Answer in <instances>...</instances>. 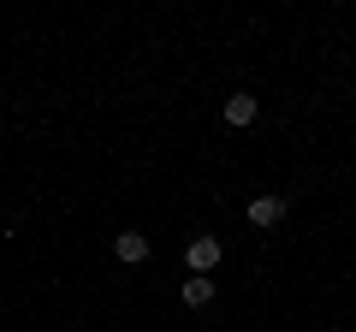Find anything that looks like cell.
Here are the masks:
<instances>
[{"instance_id": "obj_4", "label": "cell", "mask_w": 356, "mask_h": 332, "mask_svg": "<svg viewBox=\"0 0 356 332\" xmlns=\"http://www.w3.org/2000/svg\"><path fill=\"white\" fill-rule=\"evenodd\" d=\"M285 219V196H255L250 202V226H280Z\"/></svg>"}, {"instance_id": "obj_3", "label": "cell", "mask_w": 356, "mask_h": 332, "mask_svg": "<svg viewBox=\"0 0 356 332\" xmlns=\"http://www.w3.org/2000/svg\"><path fill=\"white\" fill-rule=\"evenodd\" d=\"M178 297H184V308H208L214 303V279L208 273H191V279L178 285Z\"/></svg>"}, {"instance_id": "obj_2", "label": "cell", "mask_w": 356, "mask_h": 332, "mask_svg": "<svg viewBox=\"0 0 356 332\" xmlns=\"http://www.w3.org/2000/svg\"><path fill=\"white\" fill-rule=\"evenodd\" d=\"M113 256L125 261V267H137V261H149V238H143V231H119V238H113Z\"/></svg>"}, {"instance_id": "obj_1", "label": "cell", "mask_w": 356, "mask_h": 332, "mask_svg": "<svg viewBox=\"0 0 356 332\" xmlns=\"http://www.w3.org/2000/svg\"><path fill=\"white\" fill-rule=\"evenodd\" d=\"M220 256H226V243H220V238H208V231H196V238H191V249H184L191 273H214V267H220Z\"/></svg>"}, {"instance_id": "obj_5", "label": "cell", "mask_w": 356, "mask_h": 332, "mask_svg": "<svg viewBox=\"0 0 356 332\" xmlns=\"http://www.w3.org/2000/svg\"><path fill=\"white\" fill-rule=\"evenodd\" d=\"M226 125H255V95H226Z\"/></svg>"}]
</instances>
